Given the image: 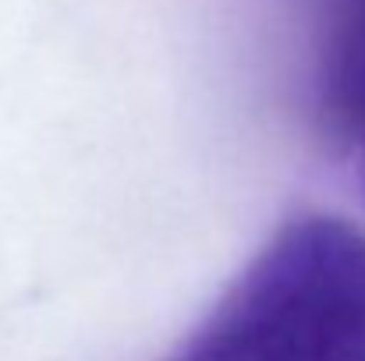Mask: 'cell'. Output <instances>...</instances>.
<instances>
[{"mask_svg":"<svg viewBox=\"0 0 365 361\" xmlns=\"http://www.w3.org/2000/svg\"><path fill=\"white\" fill-rule=\"evenodd\" d=\"M174 361H365V234L341 216H294Z\"/></svg>","mask_w":365,"mask_h":361,"instance_id":"cell-1","label":"cell"},{"mask_svg":"<svg viewBox=\"0 0 365 361\" xmlns=\"http://www.w3.org/2000/svg\"><path fill=\"white\" fill-rule=\"evenodd\" d=\"M319 117L344 149L365 131V0H334L319 50Z\"/></svg>","mask_w":365,"mask_h":361,"instance_id":"cell-2","label":"cell"},{"mask_svg":"<svg viewBox=\"0 0 365 361\" xmlns=\"http://www.w3.org/2000/svg\"><path fill=\"white\" fill-rule=\"evenodd\" d=\"M348 152L355 156V181H359V192H362V199H365V131L348 145Z\"/></svg>","mask_w":365,"mask_h":361,"instance_id":"cell-3","label":"cell"}]
</instances>
